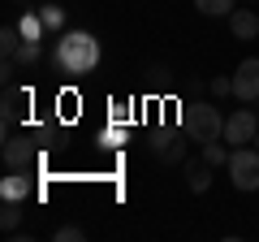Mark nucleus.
Returning <instances> with one entry per match:
<instances>
[{
  "label": "nucleus",
  "mask_w": 259,
  "mask_h": 242,
  "mask_svg": "<svg viewBox=\"0 0 259 242\" xmlns=\"http://www.w3.org/2000/svg\"><path fill=\"white\" fill-rule=\"evenodd\" d=\"M30 195H35L30 169H9V177H0V199H9V204H26Z\"/></svg>",
  "instance_id": "nucleus-7"
},
{
  "label": "nucleus",
  "mask_w": 259,
  "mask_h": 242,
  "mask_svg": "<svg viewBox=\"0 0 259 242\" xmlns=\"http://www.w3.org/2000/svg\"><path fill=\"white\" fill-rule=\"evenodd\" d=\"M18 30H22V39H44V18H39V13H26V18L18 22Z\"/></svg>",
  "instance_id": "nucleus-15"
},
{
  "label": "nucleus",
  "mask_w": 259,
  "mask_h": 242,
  "mask_svg": "<svg viewBox=\"0 0 259 242\" xmlns=\"http://www.w3.org/2000/svg\"><path fill=\"white\" fill-rule=\"evenodd\" d=\"M18 48H22V30H18V26H5V30H0V56H5V61H13V56H18Z\"/></svg>",
  "instance_id": "nucleus-12"
},
{
  "label": "nucleus",
  "mask_w": 259,
  "mask_h": 242,
  "mask_svg": "<svg viewBox=\"0 0 259 242\" xmlns=\"http://www.w3.org/2000/svg\"><path fill=\"white\" fill-rule=\"evenodd\" d=\"M177 121H182V134L190 143H216V139H225V117H221V108L216 104H203V100H190V104H182V112H177Z\"/></svg>",
  "instance_id": "nucleus-2"
},
{
  "label": "nucleus",
  "mask_w": 259,
  "mask_h": 242,
  "mask_svg": "<svg viewBox=\"0 0 259 242\" xmlns=\"http://www.w3.org/2000/svg\"><path fill=\"white\" fill-rule=\"evenodd\" d=\"M233 100L259 104V56H246V61L233 69Z\"/></svg>",
  "instance_id": "nucleus-5"
},
{
  "label": "nucleus",
  "mask_w": 259,
  "mask_h": 242,
  "mask_svg": "<svg viewBox=\"0 0 259 242\" xmlns=\"http://www.w3.org/2000/svg\"><path fill=\"white\" fill-rule=\"evenodd\" d=\"M0 156H5L9 169H30L35 165V139H30V134H5Z\"/></svg>",
  "instance_id": "nucleus-6"
},
{
  "label": "nucleus",
  "mask_w": 259,
  "mask_h": 242,
  "mask_svg": "<svg viewBox=\"0 0 259 242\" xmlns=\"http://www.w3.org/2000/svg\"><path fill=\"white\" fill-rule=\"evenodd\" d=\"M39 56H44L39 39H22V48H18V56H13V61H18V65H35Z\"/></svg>",
  "instance_id": "nucleus-16"
},
{
  "label": "nucleus",
  "mask_w": 259,
  "mask_h": 242,
  "mask_svg": "<svg viewBox=\"0 0 259 242\" xmlns=\"http://www.w3.org/2000/svg\"><path fill=\"white\" fill-rule=\"evenodd\" d=\"M18 225H22V204H9V199H5V208H0V229L18 233Z\"/></svg>",
  "instance_id": "nucleus-14"
},
{
  "label": "nucleus",
  "mask_w": 259,
  "mask_h": 242,
  "mask_svg": "<svg viewBox=\"0 0 259 242\" xmlns=\"http://www.w3.org/2000/svg\"><path fill=\"white\" fill-rule=\"evenodd\" d=\"M194 9L203 18H229L233 13V0H194Z\"/></svg>",
  "instance_id": "nucleus-13"
},
{
  "label": "nucleus",
  "mask_w": 259,
  "mask_h": 242,
  "mask_svg": "<svg viewBox=\"0 0 259 242\" xmlns=\"http://www.w3.org/2000/svg\"><path fill=\"white\" fill-rule=\"evenodd\" d=\"M160 160H164V165H182V160H186V143H182V139H173L164 151H160Z\"/></svg>",
  "instance_id": "nucleus-18"
},
{
  "label": "nucleus",
  "mask_w": 259,
  "mask_h": 242,
  "mask_svg": "<svg viewBox=\"0 0 259 242\" xmlns=\"http://www.w3.org/2000/svg\"><path fill=\"white\" fill-rule=\"evenodd\" d=\"M173 139H177L173 130H156V134H151V151H156V156H160V151H164V147H168V143H173Z\"/></svg>",
  "instance_id": "nucleus-21"
},
{
  "label": "nucleus",
  "mask_w": 259,
  "mask_h": 242,
  "mask_svg": "<svg viewBox=\"0 0 259 242\" xmlns=\"http://www.w3.org/2000/svg\"><path fill=\"white\" fill-rule=\"evenodd\" d=\"M186 186H190L194 195H203V190L212 186V165H207V160H186Z\"/></svg>",
  "instance_id": "nucleus-10"
},
{
  "label": "nucleus",
  "mask_w": 259,
  "mask_h": 242,
  "mask_svg": "<svg viewBox=\"0 0 259 242\" xmlns=\"http://www.w3.org/2000/svg\"><path fill=\"white\" fill-rule=\"evenodd\" d=\"M229 143H225V139H216V143H203V160H207V165H212V169H221V165H229Z\"/></svg>",
  "instance_id": "nucleus-11"
},
{
  "label": "nucleus",
  "mask_w": 259,
  "mask_h": 242,
  "mask_svg": "<svg viewBox=\"0 0 259 242\" xmlns=\"http://www.w3.org/2000/svg\"><path fill=\"white\" fill-rule=\"evenodd\" d=\"M229 182H233V190H259V147L255 143H246V147H233L229 151Z\"/></svg>",
  "instance_id": "nucleus-3"
},
{
  "label": "nucleus",
  "mask_w": 259,
  "mask_h": 242,
  "mask_svg": "<svg viewBox=\"0 0 259 242\" xmlns=\"http://www.w3.org/2000/svg\"><path fill=\"white\" fill-rule=\"evenodd\" d=\"M100 143H104L108 151H112V147H121V143H125V130H117V126H112V130H104V134H100Z\"/></svg>",
  "instance_id": "nucleus-20"
},
{
  "label": "nucleus",
  "mask_w": 259,
  "mask_h": 242,
  "mask_svg": "<svg viewBox=\"0 0 259 242\" xmlns=\"http://www.w3.org/2000/svg\"><path fill=\"white\" fill-rule=\"evenodd\" d=\"M212 95H233V78H212Z\"/></svg>",
  "instance_id": "nucleus-22"
},
{
  "label": "nucleus",
  "mask_w": 259,
  "mask_h": 242,
  "mask_svg": "<svg viewBox=\"0 0 259 242\" xmlns=\"http://www.w3.org/2000/svg\"><path fill=\"white\" fill-rule=\"evenodd\" d=\"M255 147H259V134H255Z\"/></svg>",
  "instance_id": "nucleus-23"
},
{
  "label": "nucleus",
  "mask_w": 259,
  "mask_h": 242,
  "mask_svg": "<svg viewBox=\"0 0 259 242\" xmlns=\"http://www.w3.org/2000/svg\"><path fill=\"white\" fill-rule=\"evenodd\" d=\"M39 18H44L48 30H65V9H61V5H44V9H39Z\"/></svg>",
  "instance_id": "nucleus-17"
},
{
  "label": "nucleus",
  "mask_w": 259,
  "mask_h": 242,
  "mask_svg": "<svg viewBox=\"0 0 259 242\" xmlns=\"http://www.w3.org/2000/svg\"><path fill=\"white\" fill-rule=\"evenodd\" d=\"M30 108V91H22V87H5V112H0V121H5V134H13V126L22 121V112Z\"/></svg>",
  "instance_id": "nucleus-8"
},
{
  "label": "nucleus",
  "mask_w": 259,
  "mask_h": 242,
  "mask_svg": "<svg viewBox=\"0 0 259 242\" xmlns=\"http://www.w3.org/2000/svg\"><path fill=\"white\" fill-rule=\"evenodd\" d=\"M229 30H233V39H242V44L255 39L259 35V13L255 9H233L229 13Z\"/></svg>",
  "instance_id": "nucleus-9"
},
{
  "label": "nucleus",
  "mask_w": 259,
  "mask_h": 242,
  "mask_svg": "<svg viewBox=\"0 0 259 242\" xmlns=\"http://www.w3.org/2000/svg\"><path fill=\"white\" fill-rule=\"evenodd\" d=\"M87 233L78 229V225H61V229H56V242H82Z\"/></svg>",
  "instance_id": "nucleus-19"
},
{
  "label": "nucleus",
  "mask_w": 259,
  "mask_h": 242,
  "mask_svg": "<svg viewBox=\"0 0 259 242\" xmlns=\"http://www.w3.org/2000/svg\"><path fill=\"white\" fill-rule=\"evenodd\" d=\"M56 69H65V74H91L95 65H100V39L91 35V30H61V39H56Z\"/></svg>",
  "instance_id": "nucleus-1"
},
{
  "label": "nucleus",
  "mask_w": 259,
  "mask_h": 242,
  "mask_svg": "<svg viewBox=\"0 0 259 242\" xmlns=\"http://www.w3.org/2000/svg\"><path fill=\"white\" fill-rule=\"evenodd\" d=\"M259 134V117L255 108H238L225 117V143H233V147H246V143H255Z\"/></svg>",
  "instance_id": "nucleus-4"
}]
</instances>
